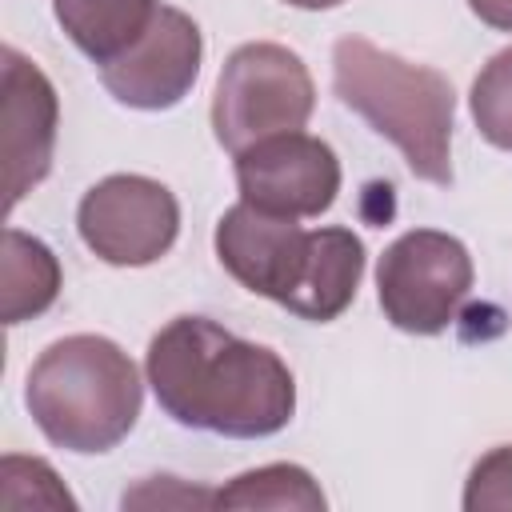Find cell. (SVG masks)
Instances as JSON below:
<instances>
[{"label":"cell","instance_id":"1","mask_svg":"<svg viewBox=\"0 0 512 512\" xmlns=\"http://www.w3.org/2000/svg\"><path fill=\"white\" fill-rule=\"evenodd\" d=\"M152 396L180 428L264 440L296 416L292 368L264 344L240 340L208 316H176L144 356Z\"/></svg>","mask_w":512,"mask_h":512},{"label":"cell","instance_id":"2","mask_svg":"<svg viewBox=\"0 0 512 512\" xmlns=\"http://www.w3.org/2000/svg\"><path fill=\"white\" fill-rule=\"evenodd\" d=\"M24 404L48 444L96 456L112 452L140 420L144 380L132 356L96 332L52 340L28 368Z\"/></svg>","mask_w":512,"mask_h":512},{"label":"cell","instance_id":"3","mask_svg":"<svg viewBox=\"0 0 512 512\" xmlns=\"http://www.w3.org/2000/svg\"><path fill=\"white\" fill-rule=\"evenodd\" d=\"M332 92L400 148L412 176L452 184L456 92L444 72L384 52L364 36H340L332 44Z\"/></svg>","mask_w":512,"mask_h":512},{"label":"cell","instance_id":"4","mask_svg":"<svg viewBox=\"0 0 512 512\" xmlns=\"http://www.w3.org/2000/svg\"><path fill=\"white\" fill-rule=\"evenodd\" d=\"M312 108L316 84L308 64L276 40H252L240 44L216 76L212 132L216 144L236 156L256 140L304 128Z\"/></svg>","mask_w":512,"mask_h":512},{"label":"cell","instance_id":"5","mask_svg":"<svg viewBox=\"0 0 512 512\" xmlns=\"http://www.w3.org/2000/svg\"><path fill=\"white\" fill-rule=\"evenodd\" d=\"M476 280L464 240L440 228L400 232L376 264V296L384 320L408 336H440Z\"/></svg>","mask_w":512,"mask_h":512},{"label":"cell","instance_id":"6","mask_svg":"<svg viewBox=\"0 0 512 512\" xmlns=\"http://www.w3.org/2000/svg\"><path fill=\"white\" fill-rule=\"evenodd\" d=\"M76 232L96 260L112 268H144L176 244L180 204L168 184L140 172H116L80 196Z\"/></svg>","mask_w":512,"mask_h":512},{"label":"cell","instance_id":"7","mask_svg":"<svg viewBox=\"0 0 512 512\" xmlns=\"http://www.w3.org/2000/svg\"><path fill=\"white\" fill-rule=\"evenodd\" d=\"M236 188L252 208L312 220L336 204L340 160L328 140L308 132H276L236 152Z\"/></svg>","mask_w":512,"mask_h":512},{"label":"cell","instance_id":"8","mask_svg":"<svg viewBox=\"0 0 512 512\" xmlns=\"http://www.w3.org/2000/svg\"><path fill=\"white\" fill-rule=\"evenodd\" d=\"M200 60H204V36L196 20L172 4H156V16L144 28V36L100 68V84L124 108L164 112L192 92L200 76Z\"/></svg>","mask_w":512,"mask_h":512},{"label":"cell","instance_id":"9","mask_svg":"<svg viewBox=\"0 0 512 512\" xmlns=\"http://www.w3.org/2000/svg\"><path fill=\"white\" fill-rule=\"evenodd\" d=\"M0 124H4V204L8 212L52 172L60 100L52 80L20 48L0 52Z\"/></svg>","mask_w":512,"mask_h":512},{"label":"cell","instance_id":"10","mask_svg":"<svg viewBox=\"0 0 512 512\" xmlns=\"http://www.w3.org/2000/svg\"><path fill=\"white\" fill-rule=\"evenodd\" d=\"M216 260L240 288L284 308L308 264V232L292 216H276L252 208L248 200H236L216 220Z\"/></svg>","mask_w":512,"mask_h":512},{"label":"cell","instance_id":"11","mask_svg":"<svg viewBox=\"0 0 512 512\" xmlns=\"http://www.w3.org/2000/svg\"><path fill=\"white\" fill-rule=\"evenodd\" d=\"M364 264H368V252L352 228H340V224L312 228L304 276H300V284L284 308L300 320H312V324L336 320L356 300V288L364 280Z\"/></svg>","mask_w":512,"mask_h":512},{"label":"cell","instance_id":"12","mask_svg":"<svg viewBox=\"0 0 512 512\" xmlns=\"http://www.w3.org/2000/svg\"><path fill=\"white\" fill-rule=\"evenodd\" d=\"M160 0H52L64 36L96 64H112L152 24Z\"/></svg>","mask_w":512,"mask_h":512},{"label":"cell","instance_id":"13","mask_svg":"<svg viewBox=\"0 0 512 512\" xmlns=\"http://www.w3.org/2000/svg\"><path fill=\"white\" fill-rule=\"evenodd\" d=\"M64 272L56 252L20 228H4V260H0V316L4 324L32 320L48 312L60 296Z\"/></svg>","mask_w":512,"mask_h":512},{"label":"cell","instance_id":"14","mask_svg":"<svg viewBox=\"0 0 512 512\" xmlns=\"http://www.w3.org/2000/svg\"><path fill=\"white\" fill-rule=\"evenodd\" d=\"M328 500L316 484V476L300 464H260L212 492V508H272V512H320Z\"/></svg>","mask_w":512,"mask_h":512},{"label":"cell","instance_id":"15","mask_svg":"<svg viewBox=\"0 0 512 512\" xmlns=\"http://www.w3.org/2000/svg\"><path fill=\"white\" fill-rule=\"evenodd\" d=\"M468 108H472L476 132L492 148L512 152V48H500L476 72L472 92H468Z\"/></svg>","mask_w":512,"mask_h":512},{"label":"cell","instance_id":"16","mask_svg":"<svg viewBox=\"0 0 512 512\" xmlns=\"http://www.w3.org/2000/svg\"><path fill=\"white\" fill-rule=\"evenodd\" d=\"M0 504L4 508H76L72 492L60 476L36 456H4L0 460Z\"/></svg>","mask_w":512,"mask_h":512},{"label":"cell","instance_id":"17","mask_svg":"<svg viewBox=\"0 0 512 512\" xmlns=\"http://www.w3.org/2000/svg\"><path fill=\"white\" fill-rule=\"evenodd\" d=\"M460 504L464 512H512V444H496L472 464Z\"/></svg>","mask_w":512,"mask_h":512},{"label":"cell","instance_id":"18","mask_svg":"<svg viewBox=\"0 0 512 512\" xmlns=\"http://www.w3.org/2000/svg\"><path fill=\"white\" fill-rule=\"evenodd\" d=\"M176 476H148L140 488H132V492H124V508L128 504H140V508H168V504H176V508H212V492L208 488H180L176 492Z\"/></svg>","mask_w":512,"mask_h":512},{"label":"cell","instance_id":"19","mask_svg":"<svg viewBox=\"0 0 512 512\" xmlns=\"http://www.w3.org/2000/svg\"><path fill=\"white\" fill-rule=\"evenodd\" d=\"M472 16L496 32H512V0H468Z\"/></svg>","mask_w":512,"mask_h":512},{"label":"cell","instance_id":"20","mask_svg":"<svg viewBox=\"0 0 512 512\" xmlns=\"http://www.w3.org/2000/svg\"><path fill=\"white\" fill-rule=\"evenodd\" d=\"M284 4L304 8V12H324V8H336V4H344V0H284Z\"/></svg>","mask_w":512,"mask_h":512}]
</instances>
